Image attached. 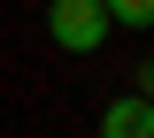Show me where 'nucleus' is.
<instances>
[{
  "label": "nucleus",
  "instance_id": "nucleus-1",
  "mask_svg": "<svg viewBox=\"0 0 154 138\" xmlns=\"http://www.w3.org/2000/svg\"><path fill=\"white\" fill-rule=\"evenodd\" d=\"M46 31H54L62 54H93L108 39V16H100V0H54L46 8Z\"/></svg>",
  "mask_w": 154,
  "mask_h": 138
},
{
  "label": "nucleus",
  "instance_id": "nucleus-2",
  "mask_svg": "<svg viewBox=\"0 0 154 138\" xmlns=\"http://www.w3.org/2000/svg\"><path fill=\"white\" fill-rule=\"evenodd\" d=\"M100 138H154V100H116L100 115Z\"/></svg>",
  "mask_w": 154,
  "mask_h": 138
},
{
  "label": "nucleus",
  "instance_id": "nucleus-3",
  "mask_svg": "<svg viewBox=\"0 0 154 138\" xmlns=\"http://www.w3.org/2000/svg\"><path fill=\"white\" fill-rule=\"evenodd\" d=\"M108 23H154V0H100Z\"/></svg>",
  "mask_w": 154,
  "mask_h": 138
}]
</instances>
